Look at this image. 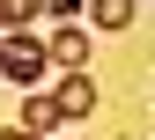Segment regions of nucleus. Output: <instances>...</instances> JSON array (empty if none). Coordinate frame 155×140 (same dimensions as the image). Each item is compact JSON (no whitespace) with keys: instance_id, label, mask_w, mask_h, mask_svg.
Returning <instances> with one entry per match:
<instances>
[{"instance_id":"1a4fd4ad","label":"nucleus","mask_w":155,"mask_h":140,"mask_svg":"<svg viewBox=\"0 0 155 140\" xmlns=\"http://www.w3.org/2000/svg\"><path fill=\"white\" fill-rule=\"evenodd\" d=\"M45 140H59V133H45Z\"/></svg>"},{"instance_id":"423d86ee","label":"nucleus","mask_w":155,"mask_h":140,"mask_svg":"<svg viewBox=\"0 0 155 140\" xmlns=\"http://www.w3.org/2000/svg\"><path fill=\"white\" fill-rule=\"evenodd\" d=\"M30 15H37V0H0V30H22Z\"/></svg>"},{"instance_id":"f257e3e1","label":"nucleus","mask_w":155,"mask_h":140,"mask_svg":"<svg viewBox=\"0 0 155 140\" xmlns=\"http://www.w3.org/2000/svg\"><path fill=\"white\" fill-rule=\"evenodd\" d=\"M45 67H52V44H37L30 30H8V37H0V74H8L15 89H37Z\"/></svg>"},{"instance_id":"f03ea898","label":"nucleus","mask_w":155,"mask_h":140,"mask_svg":"<svg viewBox=\"0 0 155 140\" xmlns=\"http://www.w3.org/2000/svg\"><path fill=\"white\" fill-rule=\"evenodd\" d=\"M52 103H59V118H89V111H96V81H89L81 67H67L59 89H52Z\"/></svg>"},{"instance_id":"0eeeda50","label":"nucleus","mask_w":155,"mask_h":140,"mask_svg":"<svg viewBox=\"0 0 155 140\" xmlns=\"http://www.w3.org/2000/svg\"><path fill=\"white\" fill-rule=\"evenodd\" d=\"M52 15L59 22H81V0H52Z\"/></svg>"},{"instance_id":"20e7f679","label":"nucleus","mask_w":155,"mask_h":140,"mask_svg":"<svg viewBox=\"0 0 155 140\" xmlns=\"http://www.w3.org/2000/svg\"><path fill=\"white\" fill-rule=\"evenodd\" d=\"M81 59H89V30L81 22H59L52 30V67H81Z\"/></svg>"},{"instance_id":"7ed1b4c3","label":"nucleus","mask_w":155,"mask_h":140,"mask_svg":"<svg viewBox=\"0 0 155 140\" xmlns=\"http://www.w3.org/2000/svg\"><path fill=\"white\" fill-rule=\"evenodd\" d=\"M15 125H30L37 140H45V133H59L67 118H59V103H52V89H30V96H22V118H15Z\"/></svg>"},{"instance_id":"9d476101","label":"nucleus","mask_w":155,"mask_h":140,"mask_svg":"<svg viewBox=\"0 0 155 140\" xmlns=\"http://www.w3.org/2000/svg\"><path fill=\"white\" fill-rule=\"evenodd\" d=\"M0 37H8V30H0Z\"/></svg>"},{"instance_id":"39448f33","label":"nucleus","mask_w":155,"mask_h":140,"mask_svg":"<svg viewBox=\"0 0 155 140\" xmlns=\"http://www.w3.org/2000/svg\"><path fill=\"white\" fill-rule=\"evenodd\" d=\"M96 30H133V0H89Z\"/></svg>"},{"instance_id":"6e6552de","label":"nucleus","mask_w":155,"mask_h":140,"mask_svg":"<svg viewBox=\"0 0 155 140\" xmlns=\"http://www.w3.org/2000/svg\"><path fill=\"white\" fill-rule=\"evenodd\" d=\"M0 140H37V133H30V125H8V133H0Z\"/></svg>"}]
</instances>
